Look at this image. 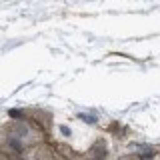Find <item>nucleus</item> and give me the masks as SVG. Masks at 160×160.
<instances>
[{
  "mask_svg": "<svg viewBox=\"0 0 160 160\" xmlns=\"http://www.w3.org/2000/svg\"><path fill=\"white\" fill-rule=\"evenodd\" d=\"M28 160H66L58 150H54L48 144H42V146L34 148L28 152Z\"/></svg>",
  "mask_w": 160,
  "mask_h": 160,
  "instance_id": "obj_1",
  "label": "nucleus"
},
{
  "mask_svg": "<svg viewBox=\"0 0 160 160\" xmlns=\"http://www.w3.org/2000/svg\"><path fill=\"white\" fill-rule=\"evenodd\" d=\"M118 160H144V158H140L138 154H128V156H122V158H118Z\"/></svg>",
  "mask_w": 160,
  "mask_h": 160,
  "instance_id": "obj_3",
  "label": "nucleus"
},
{
  "mask_svg": "<svg viewBox=\"0 0 160 160\" xmlns=\"http://www.w3.org/2000/svg\"><path fill=\"white\" fill-rule=\"evenodd\" d=\"M158 160H160V158H158Z\"/></svg>",
  "mask_w": 160,
  "mask_h": 160,
  "instance_id": "obj_4",
  "label": "nucleus"
},
{
  "mask_svg": "<svg viewBox=\"0 0 160 160\" xmlns=\"http://www.w3.org/2000/svg\"><path fill=\"white\" fill-rule=\"evenodd\" d=\"M56 128H58V132H60V136H62V138H66V140L72 138V128H70L68 124H58Z\"/></svg>",
  "mask_w": 160,
  "mask_h": 160,
  "instance_id": "obj_2",
  "label": "nucleus"
}]
</instances>
